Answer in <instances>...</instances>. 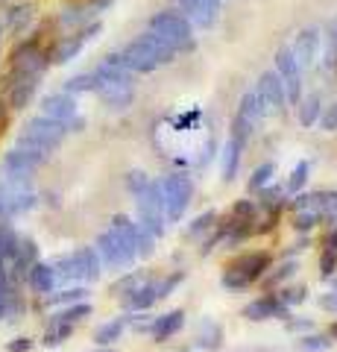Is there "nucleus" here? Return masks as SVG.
Instances as JSON below:
<instances>
[{"mask_svg":"<svg viewBox=\"0 0 337 352\" xmlns=\"http://www.w3.org/2000/svg\"><path fill=\"white\" fill-rule=\"evenodd\" d=\"M94 76V94L108 109H126L135 100V80L132 71L126 68L121 53H108V56L91 71Z\"/></svg>","mask_w":337,"mask_h":352,"instance_id":"nucleus-1","label":"nucleus"},{"mask_svg":"<svg viewBox=\"0 0 337 352\" xmlns=\"http://www.w3.org/2000/svg\"><path fill=\"white\" fill-rule=\"evenodd\" d=\"M135 203H138V223H141V229L150 232L153 238L165 235L167 217H165V194H161V182L150 179L147 188L135 197Z\"/></svg>","mask_w":337,"mask_h":352,"instance_id":"nucleus-2","label":"nucleus"},{"mask_svg":"<svg viewBox=\"0 0 337 352\" xmlns=\"http://www.w3.org/2000/svg\"><path fill=\"white\" fill-rule=\"evenodd\" d=\"M65 135H68V126H65V124H59V120H53V118L38 115V118H30L24 124V129H21V135H18V144L53 153L65 141Z\"/></svg>","mask_w":337,"mask_h":352,"instance_id":"nucleus-3","label":"nucleus"},{"mask_svg":"<svg viewBox=\"0 0 337 352\" xmlns=\"http://www.w3.org/2000/svg\"><path fill=\"white\" fill-rule=\"evenodd\" d=\"M47 68H50V50L41 47L38 38L21 41L12 50V56H9V74L15 76H36V80H41Z\"/></svg>","mask_w":337,"mask_h":352,"instance_id":"nucleus-4","label":"nucleus"},{"mask_svg":"<svg viewBox=\"0 0 337 352\" xmlns=\"http://www.w3.org/2000/svg\"><path fill=\"white\" fill-rule=\"evenodd\" d=\"M159 182H161V194H165V217L167 223H176V220L185 217L194 200V179L188 173H170Z\"/></svg>","mask_w":337,"mask_h":352,"instance_id":"nucleus-5","label":"nucleus"},{"mask_svg":"<svg viewBox=\"0 0 337 352\" xmlns=\"http://www.w3.org/2000/svg\"><path fill=\"white\" fill-rule=\"evenodd\" d=\"M147 30H153L156 36H161L165 41H170L176 50L191 47V41H194V27H191V21L185 18L182 12H173V9H167V12H156L153 18H150V27H147Z\"/></svg>","mask_w":337,"mask_h":352,"instance_id":"nucleus-6","label":"nucleus"},{"mask_svg":"<svg viewBox=\"0 0 337 352\" xmlns=\"http://www.w3.org/2000/svg\"><path fill=\"white\" fill-rule=\"evenodd\" d=\"M290 53L293 59H297V65L302 68V74L305 71H314L320 65V56H323V32L320 27H305L297 32V38H293L290 44Z\"/></svg>","mask_w":337,"mask_h":352,"instance_id":"nucleus-7","label":"nucleus"},{"mask_svg":"<svg viewBox=\"0 0 337 352\" xmlns=\"http://www.w3.org/2000/svg\"><path fill=\"white\" fill-rule=\"evenodd\" d=\"M267 264L270 258L264 256V252H253V256H241V258H235L229 264V270L223 273V288H246L249 282H255L261 273L267 270Z\"/></svg>","mask_w":337,"mask_h":352,"instance_id":"nucleus-8","label":"nucleus"},{"mask_svg":"<svg viewBox=\"0 0 337 352\" xmlns=\"http://www.w3.org/2000/svg\"><path fill=\"white\" fill-rule=\"evenodd\" d=\"M94 250H97V256H100V261H103V267H108V270H121V267H132L135 264V252L129 250L121 238H117L112 229H106V232H100L97 235V241H94Z\"/></svg>","mask_w":337,"mask_h":352,"instance_id":"nucleus-9","label":"nucleus"},{"mask_svg":"<svg viewBox=\"0 0 337 352\" xmlns=\"http://www.w3.org/2000/svg\"><path fill=\"white\" fill-rule=\"evenodd\" d=\"M112 232L124 241V244L135 252L138 258H147L150 252H153V244H156V238L150 235V232H144L141 229V223L138 220H132V217H126V214H115L112 217Z\"/></svg>","mask_w":337,"mask_h":352,"instance_id":"nucleus-10","label":"nucleus"},{"mask_svg":"<svg viewBox=\"0 0 337 352\" xmlns=\"http://www.w3.org/2000/svg\"><path fill=\"white\" fill-rule=\"evenodd\" d=\"M276 74H279V80L285 82L288 103L299 106V100H302V68L297 65V59H293L288 44L285 47H279V53H276Z\"/></svg>","mask_w":337,"mask_h":352,"instance_id":"nucleus-11","label":"nucleus"},{"mask_svg":"<svg viewBox=\"0 0 337 352\" xmlns=\"http://www.w3.org/2000/svg\"><path fill=\"white\" fill-rule=\"evenodd\" d=\"M253 91H255V97H258L261 109H264V115H279L281 109H285V103H288V97H285V82L279 80L276 71L261 74V80H258V85L253 88Z\"/></svg>","mask_w":337,"mask_h":352,"instance_id":"nucleus-12","label":"nucleus"},{"mask_svg":"<svg viewBox=\"0 0 337 352\" xmlns=\"http://www.w3.org/2000/svg\"><path fill=\"white\" fill-rule=\"evenodd\" d=\"M47 159H50V153H45V150L27 147V144H15V147L3 156V164H0V168H3V170H12V173H30V176H32Z\"/></svg>","mask_w":337,"mask_h":352,"instance_id":"nucleus-13","label":"nucleus"},{"mask_svg":"<svg viewBox=\"0 0 337 352\" xmlns=\"http://www.w3.org/2000/svg\"><path fill=\"white\" fill-rule=\"evenodd\" d=\"M6 106L15 109V112H24V109L32 103V97L38 91V80L36 76H15V74H6Z\"/></svg>","mask_w":337,"mask_h":352,"instance_id":"nucleus-14","label":"nucleus"},{"mask_svg":"<svg viewBox=\"0 0 337 352\" xmlns=\"http://www.w3.org/2000/svg\"><path fill=\"white\" fill-rule=\"evenodd\" d=\"M41 115L53 118V120H59V124L68 126L71 120L77 118V100H73V94H68V91L47 94L45 100H41Z\"/></svg>","mask_w":337,"mask_h":352,"instance_id":"nucleus-15","label":"nucleus"},{"mask_svg":"<svg viewBox=\"0 0 337 352\" xmlns=\"http://www.w3.org/2000/svg\"><path fill=\"white\" fill-rule=\"evenodd\" d=\"M121 56H124V62H126V68L132 71V74H150V71H156V68H161L159 65V59L150 53L144 44L141 41H132V44H126V47L121 50Z\"/></svg>","mask_w":337,"mask_h":352,"instance_id":"nucleus-16","label":"nucleus"},{"mask_svg":"<svg viewBox=\"0 0 337 352\" xmlns=\"http://www.w3.org/2000/svg\"><path fill=\"white\" fill-rule=\"evenodd\" d=\"M246 320H270V317H288V305L276 300V296H261V300H253L249 305H244L241 311Z\"/></svg>","mask_w":337,"mask_h":352,"instance_id":"nucleus-17","label":"nucleus"},{"mask_svg":"<svg viewBox=\"0 0 337 352\" xmlns=\"http://www.w3.org/2000/svg\"><path fill=\"white\" fill-rule=\"evenodd\" d=\"M27 282H30V288L36 294H41V296H47L50 291H56V285H59L56 273H53V267L47 261H32L30 270H27Z\"/></svg>","mask_w":337,"mask_h":352,"instance_id":"nucleus-18","label":"nucleus"},{"mask_svg":"<svg viewBox=\"0 0 337 352\" xmlns=\"http://www.w3.org/2000/svg\"><path fill=\"white\" fill-rule=\"evenodd\" d=\"M73 261H77V270H80V282H97L103 276V261L94 247L73 250Z\"/></svg>","mask_w":337,"mask_h":352,"instance_id":"nucleus-19","label":"nucleus"},{"mask_svg":"<svg viewBox=\"0 0 337 352\" xmlns=\"http://www.w3.org/2000/svg\"><path fill=\"white\" fill-rule=\"evenodd\" d=\"M85 47V36L77 30L73 36H62L56 41V47L50 50V62H56V65H68L71 59H77L80 56V50Z\"/></svg>","mask_w":337,"mask_h":352,"instance_id":"nucleus-20","label":"nucleus"},{"mask_svg":"<svg viewBox=\"0 0 337 352\" xmlns=\"http://www.w3.org/2000/svg\"><path fill=\"white\" fill-rule=\"evenodd\" d=\"M156 300H159L156 282H144V285H138L135 291H129L124 296V308L126 311H147L150 305H156Z\"/></svg>","mask_w":337,"mask_h":352,"instance_id":"nucleus-21","label":"nucleus"},{"mask_svg":"<svg viewBox=\"0 0 337 352\" xmlns=\"http://www.w3.org/2000/svg\"><path fill=\"white\" fill-rule=\"evenodd\" d=\"M179 3V12L191 21V27H200V30H209L214 21H217V15L211 12L209 6H202L200 0H176Z\"/></svg>","mask_w":337,"mask_h":352,"instance_id":"nucleus-22","label":"nucleus"},{"mask_svg":"<svg viewBox=\"0 0 337 352\" xmlns=\"http://www.w3.org/2000/svg\"><path fill=\"white\" fill-rule=\"evenodd\" d=\"M182 323H185V311L176 308V311H167V314L156 317L153 326H150V335H153V340H167V338H173L179 332Z\"/></svg>","mask_w":337,"mask_h":352,"instance_id":"nucleus-23","label":"nucleus"},{"mask_svg":"<svg viewBox=\"0 0 337 352\" xmlns=\"http://www.w3.org/2000/svg\"><path fill=\"white\" fill-rule=\"evenodd\" d=\"M144 47L153 53V56L159 59V65H170L173 59H176V47H173L170 41H165L161 36H156L153 30H147V32H141V38H138Z\"/></svg>","mask_w":337,"mask_h":352,"instance_id":"nucleus-24","label":"nucleus"},{"mask_svg":"<svg viewBox=\"0 0 337 352\" xmlns=\"http://www.w3.org/2000/svg\"><path fill=\"white\" fill-rule=\"evenodd\" d=\"M91 302H71V305H62L56 314H53V323H68V326H77L80 320H85V317H91Z\"/></svg>","mask_w":337,"mask_h":352,"instance_id":"nucleus-25","label":"nucleus"},{"mask_svg":"<svg viewBox=\"0 0 337 352\" xmlns=\"http://www.w3.org/2000/svg\"><path fill=\"white\" fill-rule=\"evenodd\" d=\"M124 332H126V320H124V317H117V320H108V323H103L94 332V344L97 346H112V344H117V340L124 338Z\"/></svg>","mask_w":337,"mask_h":352,"instance_id":"nucleus-26","label":"nucleus"},{"mask_svg":"<svg viewBox=\"0 0 337 352\" xmlns=\"http://www.w3.org/2000/svg\"><path fill=\"white\" fill-rule=\"evenodd\" d=\"M241 153H244V144H241V141H235V138L226 141V147H223V179H226V182H232L235 176H237Z\"/></svg>","mask_w":337,"mask_h":352,"instance_id":"nucleus-27","label":"nucleus"},{"mask_svg":"<svg viewBox=\"0 0 337 352\" xmlns=\"http://www.w3.org/2000/svg\"><path fill=\"white\" fill-rule=\"evenodd\" d=\"M32 12H36V9H32L30 3H21V6H12L6 12V30L9 32H24L27 27H30V21H32Z\"/></svg>","mask_w":337,"mask_h":352,"instance_id":"nucleus-28","label":"nucleus"},{"mask_svg":"<svg viewBox=\"0 0 337 352\" xmlns=\"http://www.w3.org/2000/svg\"><path fill=\"white\" fill-rule=\"evenodd\" d=\"M237 115L246 118V120H249V124H253L255 129L261 126V120L267 118V115H264V109H261V103H258L255 91H246V94L241 97V106H237Z\"/></svg>","mask_w":337,"mask_h":352,"instance_id":"nucleus-29","label":"nucleus"},{"mask_svg":"<svg viewBox=\"0 0 337 352\" xmlns=\"http://www.w3.org/2000/svg\"><path fill=\"white\" fill-rule=\"evenodd\" d=\"M323 115V100H320V94H311L305 97V100H299V124L302 126H317V120Z\"/></svg>","mask_w":337,"mask_h":352,"instance_id":"nucleus-30","label":"nucleus"},{"mask_svg":"<svg viewBox=\"0 0 337 352\" xmlns=\"http://www.w3.org/2000/svg\"><path fill=\"white\" fill-rule=\"evenodd\" d=\"M50 267H53V273H56L59 282H73V279L80 282V270H77V261H73V252H68V256H56L50 261Z\"/></svg>","mask_w":337,"mask_h":352,"instance_id":"nucleus-31","label":"nucleus"},{"mask_svg":"<svg viewBox=\"0 0 337 352\" xmlns=\"http://www.w3.org/2000/svg\"><path fill=\"white\" fill-rule=\"evenodd\" d=\"M85 296H89L85 288H65V291H50L45 296V302L53 308H62V305H71V302H82Z\"/></svg>","mask_w":337,"mask_h":352,"instance_id":"nucleus-32","label":"nucleus"},{"mask_svg":"<svg viewBox=\"0 0 337 352\" xmlns=\"http://www.w3.org/2000/svg\"><path fill=\"white\" fill-rule=\"evenodd\" d=\"M314 212L320 217H337V191H317L314 194Z\"/></svg>","mask_w":337,"mask_h":352,"instance_id":"nucleus-33","label":"nucleus"},{"mask_svg":"<svg viewBox=\"0 0 337 352\" xmlns=\"http://www.w3.org/2000/svg\"><path fill=\"white\" fill-rule=\"evenodd\" d=\"M273 173H276V164H270V162H264V164H258V168L253 170V176H249V182H246V188L249 191H261L264 185L273 179Z\"/></svg>","mask_w":337,"mask_h":352,"instance_id":"nucleus-34","label":"nucleus"},{"mask_svg":"<svg viewBox=\"0 0 337 352\" xmlns=\"http://www.w3.org/2000/svg\"><path fill=\"white\" fill-rule=\"evenodd\" d=\"M73 335V326H68V323H50V329H47V335L41 338V344L45 346H59V344H65Z\"/></svg>","mask_w":337,"mask_h":352,"instance_id":"nucleus-35","label":"nucleus"},{"mask_svg":"<svg viewBox=\"0 0 337 352\" xmlns=\"http://www.w3.org/2000/svg\"><path fill=\"white\" fill-rule=\"evenodd\" d=\"M320 214L314 212V208H299L297 214H293V229H297V232H311L314 226L320 223Z\"/></svg>","mask_w":337,"mask_h":352,"instance_id":"nucleus-36","label":"nucleus"},{"mask_svg":"<svg viewBox=\"0 0 337 352\" xmlns=\"http://www.w3.org/2000/svg\"><path fill=\"white\" fill-rule=\"evenodd\" d=\"M308 173H311V162H299L297 168L290 170V179H288V191L290 194H297L305 188V182H308Z\"/></svg>","mask_w":337,"mask_h":352,"instance_id":"nucleus-37","label":"nucleus"},{"mask_svg":"<svg viewBox=\"0 0 337 352\" xmlns=\"http://www.w3.org/2000/svg\"><path fill=\"white\" fill-rule=\"evenodd\" d=\"M65 91L68 94H85V91H94V76L91 74H77L65 82Z\"/></svg>","mask_w":337,"mask_h":352,"instance_id":"nucleus-38","label":"nucleus"},{"mask_svg":"<svg viewBox=\"0 0 337 352\" xmlns=\"http://www.w3.org/2000/svg\"><path fill=\"white\" fill-rule=\"evenodd\" d=\"M147 182H150V176H147L144 170H129V173H126V191L132 194V197H138L141 191H144Z\"/></svg>","mask_w":337,"mask_h":352,"instance_id":"nucleus-39","label":"nucleus"},{"mask_svg":"<svg viewBox=\"0 0 337 352\" xmlns=\"http://www.w3.org/2000/svg\"><path fill=\"white\" fill-rule=\"evenodd\" d=\"M214 220H217V214H214V212H205V214H200V217H197V220H194V223H191L188 235H191V238H197L200 232H209V229L214 226Z\"/></svg>","mask_w":337,"mask_h":352,"instance_id":"nucleus-40","label":"nucleus"},{"mask_svg":"<svg viewBox=\"0 0 337 352\" xmlns=\"http://www.w3.org/2000/svg\"><path fill=\"white\" fill-rule=\"evenodd\" d=\"M138 285H144V279H141V273H126V276L121 279V282H115V294H129V291H135L138 288Z\"/></svg>","mask_w":337,"mask_h":352,"instance_id":"nucleus-41","label":"nucleus"},{"mask_svg":"<svg viewBox=\"0 0 337 352\" xmlns=\"http://www.w3.org/2000/svg\"><path fill=\"white\" fill-rule=\"evenodd\" d=\"M317 126H320L323 132H334V129H337V103H332V106H325V109H323V115H320V120H317Z\"/></svg>","mask_w":337,"mask_h":352,"instance_id":"nucleus-42","label":"nucleus"},{"mask_svg":"<svg viewBox=\"0 0 337 352\" xmlns=\"http://www.w3.org/2000/svg\"><path fill=\"white\" fill-rule=\"evenodd\" d=\"M329 346H332V338H325V335H311L302 340V349L305 352H325Z\"/></svg>","mask_w":337,"mask_h":352,"instance_id":"nucleus-43","label":"nucleus"},{"mask_svg":"<svg viewBox=\"0 0 337 352\" xmlns=\"http://www.w3.org/2000/svg\"><path fill=\"white\" fill-rule=\"evenodd\" d=\"M202 329H205L209 335H202V332H200V344L205 340V349H214V346H217V340H220V329H217L211 320H202Z\"/></svg>","mask_w":337,"mask_h":352,"instance_id":"nucleus-44","label":"nucleus"},{"mask_svg":"<svg viewBox=\"0 0 337 352\" xmlns=\"http://www.w3.org/2000/svg\"><path fill=\"white\" fill-rule=\"evenodd\" d=\"M297 270H299V261H285V264H281V267L273 273V285H279V282L290 279V276H293V273H297Z\"/></svg>","mask_w":337,"mask_h":352,"instance_id":"nucleus-45","label":"nucleus"},{"mask_svg":"<svg viewBox=\"0 0 337 352\" xmlns=\"http://www.w3.org/2000/svg\"><path fill=\"white\" fill-rule=\"evenodd\" d=\"M320 267H323V276H332L334 267H337V252H334V250H325V252H323Z\"/></svg>","mask_w":337,"mask_h":352,"instance_id":"nucleus-46","label":"nucleus"},{"mask_svg":"<svg viewBox=\"0 0 337 352\" xmlns=\"http://www.w3.org/2000/svg\"><path fill=\"white\" fill-rule=\"evenodd\" d=\"M302 300H305V288H288L281 294V302L285 305H299Z\"/></svg>","mask_w":337,"mask_h":352,"instance_id":"nucleus-47","label":"nucleus"},{"mask_svg":"<svg viewBox=\"0 0 337 352\" xmlns=\"http://www.w3.org/2000/svg\"><path fill=\"white\" fill-rule=\"evenodd\" d=\"M6 349L9 352H30L32 349V338H15V340H9Z\"/></svg>","mask_w":337,"mask_h":352,"instance_id":"nucleus-48","label":"nucleus"},{"mask_svg":"<svg viewBox=\"0 0 337 352\" xmlns=\"http://www.w3.org/2000/svg\"><path fill=\"white\" fill-rule=\"evenodd\" d=\"M320 308H323V311H332V314H337V291L323 294V296H320Z\"/></svg>","mask_w":337,"mask_h":352,"instance_id":"nucleus-49","label":"nucleus"},{"mask_svg":"<svg viewBox=\"0 0 337 352\" xmlns=\"http://www.w3.org/2000/svg\"><path fill=\"white\" fill-rule=\"evenodd\" d=\"M200 3H202V6H209L214 15H220V6H223V0H200Z\"/></svg>","mask_w":337,"mask_h":352,"instance_id":"nucleus-50","label":"nucleus"},{"mask_svg":"<svg viewBox=\"0 0 337 352\" xmlns=\"http://www.w3.org/2000/svg\"><path fill=\"white\" fill-rule=\"evenodd\" d=\"M329 250H334V252H337V229L329 235Z\"/></svg>","mask_w":337,"mask_h":352,"instance_id":"nucleus-51","label":"nucleus"},{"mask_svg":"<svg viewBox=\"0 0 337 352\" xmlns=\"http://www.w3.org/2000/svg\"><path fill=\"white\" fill-rule=\"evenodd\" d=\"M3 126H6V106L0 103V129H3Z\"/></svg>","mask_w":337,"mask_h":352,"instance_id":"nucleus-52","label":"nucleus"},{"mask_svg":"<svg viewBox=\"0 0 337 352\" xmlns=\"http://www.w3.org/2000/svg\"><path fill=\"white\" fill-rule=\"evenodd\" d=\"M332 41H334V47H337V15H334V21H332Z\"/></svg>","mask_w":337,"mask_h":352,"instance_id":"nucleus-53","label":"nucleus"},{"mask_svg":"<svg viewBox=\"0 0 337 352\" xmlns=\"http://www.w3.org/2000/svg\"><path fill=\"white\" fill-rule=\"evenodd\" d=\"M6 220H9L6 217V206H3V200H0V223H6Z\"/></svg>","mask_w":337,"mask_h":352,"instance_id":"nucleus-54","label":"nucleus"},{"mask_svg":"<svg viewBox=\"0 0 337 352\" xmlns=\"http://www.w3.org/2000/svg\"><path fill=\"white\" fill-rule=\"evenodd\" d=\"M94 352H115V349H112V346H97Z\"/></svg>","mask_w":337,"mask_h":352,"instance_id":"nucleus-55","label":"nucleus"},{"mask_svg":"<svg viewBox=\"0 0 337 352\" xmlns=\"http://www.w3.org/2000/svg\"><path fill=\"white\" fill-rule=\"evenodd\" d=\"M0 47H3V27H0Z\"/></svg>","mask_w":337,"mask_h":352,"instance_id":"nucleus-56","label":"nucleus"},{"mask_svg":"<svg viewBox=\"0 0 337 352\" xmlns=\"http://www.w3.org/2000/svg\"><path fill=\"white\" fill-rule=\"evenodd\" d=\"M332 335H334V338H337V323H334V329H332Z\"/></svg>","mask_w":337,"mask_h":352,"instance_id":"nucleus-57","label":"nucleus"}]
</instances>
